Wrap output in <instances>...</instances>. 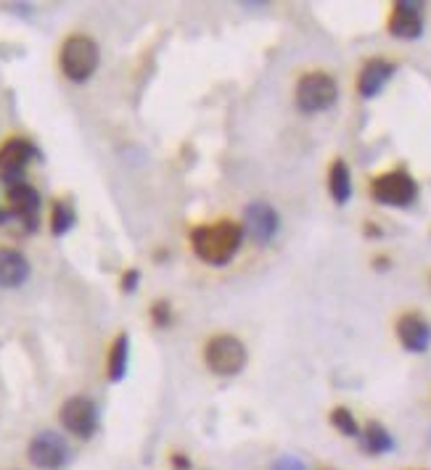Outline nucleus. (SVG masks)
Returning a JSON list of instances; mask_svg holds the SVG:
<instances>
[{"label": "nucleus", "instance_id": "obj_16", "mask_svg": "<svg viewBox=\"0 0 431 470\" xmlns=\"http://www.w3.org/2000/svg\"><path fill=\"white\" fill-rule=\"evenodd\" d=\"M360 441H362V449L368 455H387L395 449V437L387 431V426H381L379 420H370L362 431H360Z\"/></svg>", "mask_w": 431, "mask_h": 470}, {"label": "nucleus", "instance_id": "obj_17", "mask_svg": "<svg viewBox=\"0 0 431 470\" xmlns=\"http://www.w3.org/2000/svg\"><path fill=\"white\" fill-rule=\"evenodd\" d=\"M127 362H130V338L127 334H119L111 343V352H108V381L111 383H119L127 372Z\"/></svg>", "mask_w": 431, "mask_h": 470}, {"label": "nucleus", "instance_id": "obj_12", "mask_svg": "<svg viewBox=\"0 0 431 470\" xmlns=\"http://www.w3.org/2000/svg\"><path fill=\"white\" fill-rule=\"evenodd\" d=\"M397 338L402 349L413 354H424L431 346V323L418 312H408L397 320Z\"/></svg>", "mask_w": 431, "mask_h": 470}, {"label": "nucleus", "instance_id": "obj_11", "mask_svg": "<svg viewBox=\"0 0 431 470\" xmlns=\"http://www.w3.org/2000/svg\"><path fill=\"white\" fill-rule=\"evenodd\" d=\"M281 228L278 212L267 202H252L244 209V233L257 243H267Z\"/></svg>", "mask_w": 431, "mask_h": 470}, {"label": "nucleus", "instance_id": "obj_5", "mask_svg": "<svg viewBox=\"0 0 431 470\" xmlns=\"http://www.w3.org/2000/svg\"><path fill=\"white\" fill-rule=\"evenodd\" d=\"M247 346L239 341L236 336H228V334H220V336L210 338L207 349H204V360H207V368L212 370L215 375H239L241 370L247 368Z\"/></svg>", "mask_w": 431, "mask_h": 470}, {"label": "nucleus", "instance_id": "obj_19", "mask_svg": "<svg viewBox=\"0 0 431 470\" xmlns=\"http://www.w3.org/2000/svg\"><path fill=\"white\" fill-rule=\"evenodd\" d=\"M331 426H333L342 437L360 438L358 420H355L352 409H347V407H333V409H331Z\"/></svg>", "mask_w": 431, "mask_h": 470}, {"label": "nucleus", "instance_id": "obj_15", "mask_svg": "<svg viewBox=\"0 0 431 470\" xmlns=\"http://www.w3.org/2000/svg\"><path fill=\"white\" fill-rule=\"evenodd\" d=\"M328 193L339 206H344L352 199V172L342 159H336L328 169Z\"/></svg>", "mask_w": 431, "mask_h": 470}, {"label": "nucleus", "instance_id": "obj_23", "mask_svg": "<svg viewBox=\"0 0 431 470\" xmlns=\"http://www.w3.org/2000/svg\"><path fill=\"white\" fill-rule=\"evenodd\" d=\"M173 465H175V468H188V465H191V463H188V457H183V455H175V457H173Z\"/></svg>", "mask_w": 431, "mask_h": 470}, {"label": "nucleus", "instance_id": "obj_6", "mask_svg": "<svg viewBox=\"0 0 431 470\" xmlns=\"http://www.w3.org/2000/svg\"><path fill=\"white\" fill-rule=\"evenodd\" d=\"M5 214L8 220H16L24 225V230H35L40 217V193L30 183H8L5 191Z\"/></svg>", "mask_w": 431, "mask_h": 470}, {"label": "nucleus", "instance_id": "obj_21", "mask_svg": "<svg viewBox=\"0 0 431 470\" xmlns=\"http://www.w3.org/2000/svg\"><path fill=\"white\" fill-rule=\"evenodd\" d=\"M270 470H307V468H305V463H302L296 455H284V457H278V460L273 463V468Z\"/></svg>", "mask_w": 431, "mask_h": 470}, {"label": "nucleus", "instance_id": "obj_10", "mask_svg": "<svg viewBox=\"0 0 431 470\" xmlns=\"http://www.w3.org/2000/svg\"><path fill=\"white\" fill-rule=\"evenodd\" d=\"M389 34L399 40H418L424 34V3L397 0L389 14Z\"/></svg>", "mask_w": 431, "mask_h": 470}, {"label": "nucleus", "instance_id": "obj_4", "mask_svg": "<svg viewBox=\"0 0 431 470\" xmlns=\"http://www.w3.org/2000/svg\"><path fill=\"white\" fill-rule=\"evenodd\" d=\"M339 99V85L325 71H307L296 82V106L305 114H321L328 111Z\"/></svg>", "mask_w": 431, "mask_h": 470}, {"label": "nucleus", "instance_id": "obj_13", "mask_svg": "<svg viewBox=\"0 0 431 470\" xmlns=\"http://www.w3.org/2000/svg\"><path fill=\"white\" fill-rule=\"evenodd\" d=\"M395 71L397 67L392 61H387V59H370V61H365V67L360 69L358 77L360 99H365V101L376 99L389 85V80L395 77Z\"/></svg>", "mask_w": 431, "mask_h": 470}, {"label": "nucleus", "instance_id": "obj_20", "mask_svg": "<svg viewBox=\"0 0 431 470\" xmlns=\"http://www.w3.org/2000/svg\"><path fill=\"white\" fill-rule=\"evenodd\" d=\"M151 317H154V325L159 328H167L173 323V309H170V302H156L151 306Z\"/></svg>", "mask_w": 431, "mask_h": 470}, {"label": "nucleus", "instance_id": "obj_24", "mask_svg": "<svg viewBox=\"0 0 431 470\" xmlns=\"http://www.w3.org/2000/svg\"><path fill=\"white\" fill-rule=\"evenodd\" d=\"M365 233H368V235H381V230H379L376 225H368V228H365Z\"/></svg>", "mask_w": 431, "mask_h": 470}, {"label": "nucleus", "instance_id": "obj_3", "mask_svg": "<svg viewBox=\"0 0 431 470\" xmlns=\"http://www.w3.org/2000/svg\"><path fill=\"white\" fill-rule=\"evenodd\" d=\"M370 196L381 206H395V209H408L418 199V183L408 169H392L370 183Z\"/></svg>", "mask_w": 431, "mask_h": 470}, {"label": "nucleus", "instance_id": "obj_18", "mask_svg": "<svg viewBox=\"0 0 431 470\" xmlns=\"http://www.w3.org/2000/svg\"><path fill=\"white\" fill-rule=\"evenodd\" d=\"M77 222V214H74L72 203L70 202H56L53 203V212H51V233L56 238L67 235Z\"/></svg>", "mask_w": 431, "mask_h": 470}, {"label": "nucleus", "instance_id": "obj_2", "mask_svg": "<svg viewBox=\"0 0 431 470\" xmlns=\"http://www.w3.org/2000/svg\"><path fill=\"white\" fill-rule=\"evenodd\" d=\"M98 59H101V53H98V42L93 37H88V34H72L61 45L59 64H61V71L72 82H85L98 69Z\"/></svg>", "mask_w": 431, "mask_h": 470}, {"label": "nucleus", "instance_id": "obj_1", "mask_svg": "<svg viewBox=\"0 0 431 470\" xmlns=\"http://www.w3.org/2000/svg\"><path fill=\"white\" fill-rule=\"evenodd\" d=\"M244 243V225L239 222H230V220H220L212 225H199L193 233H191V246H193V254L207 262V265H228L239 249Z\"/></svg>", "mask_w": 431, "mask_h": 470}, {"label": "nucleus", "instance_id": "obj_8", "mask_svg": "<svg viewBox=\"0 0 431 470\" xmlns=\"http://www.w3.org/2000/svg\"><path fill=\"white\" fill-rule=\"evenodd\" d=\"M59 420L72 437L90 438L98 428V407L88 397H72L61 404Z\"/></svg>", "mask_w": 431, "mask_h": 470}, {"label": "nucleus", "instance_id": "obj_9", "mask_svg": "<svg viewBox=\"0 0 431 470\" xmlns=\"http://www.w3.org/2000/svg\"><path fill=\"white\" fill-rule=\"evenodd\" d=\"M37 159V148L27 137H11L0 146V177L8 183H22L24 169Z\"/></svg>", "mask_w": 431, "mask_h": 470}, {"label": "nucleus", "instance_id": "obj_7", "mask_svg": "<svg viewBox=\"0 0 431 470\" xmlns=\"http://www.w3.org/2000/svg\"><path fill=\"white\" fill-rule=\"evenodd\" d=\"M27 457L40 470H59L64 468L67 460H70V446H67V441H64L61 434H56V431H40L30 441Z\"/></svg>", "mask_w": 431, "mask_h": 470}, {"label": "nucleus", "instance_id": "obj_14", "mask_svg": "<svg viewBox=\"0 0 431 470\" xmlns=\"http://www.w3.org/2000/svg\"><path fill=\"white\" fill-rule=\"evenodd\" d=\"M30 277V262L16 249H0V288H19Z\"/></svg>", "mask_w": 431, "mask_h": 470}, {"label": "nucleus", "instance_id": "obj_25", "mask_svg": "<svg viewBox=\"0 0 431 470\" xmlns=\"http://www.w3.org/2000/svg\"><path fill=\"white\" fill-rule=\"evenodd\" d=\"M5 220H8V214H5V209H3V206H0V225H3V222H5Z\"/></svg>", "mask_w": 431, "mask_h": 470}, {"label": "nucleus", "instance_id": "obj_22", "mask_svg": "<svg viewBox=\"0 0 431 470\" xmlns=\"http://www.w3.org/2000/svg\"><path fill=\"white\" fill-rule=\"evenodd\" d=\"M138 280H141V272H138V269H127V272L122 275V291H125V294H133V291L138 288Z\"/></svg>", "mask_w": 431, "mask_h": 470}]
</instances>
